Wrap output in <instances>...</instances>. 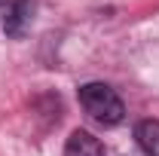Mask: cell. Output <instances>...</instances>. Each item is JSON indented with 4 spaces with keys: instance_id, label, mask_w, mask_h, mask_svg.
Masks as SVG:
<instances>
[{
    "instance_id": "cell-1",
    "label": "cell",
    "mask_w": 159,
    "mask_h": 156,
    "mask_svg": "<svg viewBox=\"0 0 159 156\" xmlns=\"http://www.w3.org/2000/svg\"><path fill=\"white\" fill-rule=\"evenodd\" d=\"M80 104L89 117L95 119L98 126H119L122 117H125V107H122V98L104 86V83H86L80 86Z\"/></svg>"
},
{
    "instance_id": "cell-3",
    "label": "cell",
    "mask_w": 159,
    "mask_h": 156,
    "mask_svg": "<svg viewBox=\"0 0 159 156\" xmlns=\"http://www.w3.org/2000/svg\"><path fill=\"white\" fill-rule=\"evenodd\" d=\"M135 138H138V147L147 156H159V122H156V119H144V122H138Z\"/></svg>"
},
{
    "instance_id": "cell-2",
    "label": "cell",
    "mask_w": 159,
    "mask_h": 156,
    "mask_svg": "<svg viewBox=\"0 0 159 156\" xmlns=\"http://www.w3.org/2000/svg\"><path fill=\"white\" fill-rule=\"evenodd\" d=\"M64 156H104V144L92 132L86 129H74L67 144H64Z\"/></svg>"
},
{
    "instance_id": "cell-4",
    "label": "cell",
    "mask_w": 159,
    "mask_h": 156,
    "mask_svg": "<svg viewBox=\"0 0 159 156\" xmlns=\"http://www.w3.org/2000/svg\"><path fill=\"white\" fill-rule=\"evenodd\" d=\"M28 19H31V3L19 0V3H16V6L9 9V16L3 19V28H6V34L19 37L21 31H25V25H28Z\"/></svg>"
}]
</instances>
